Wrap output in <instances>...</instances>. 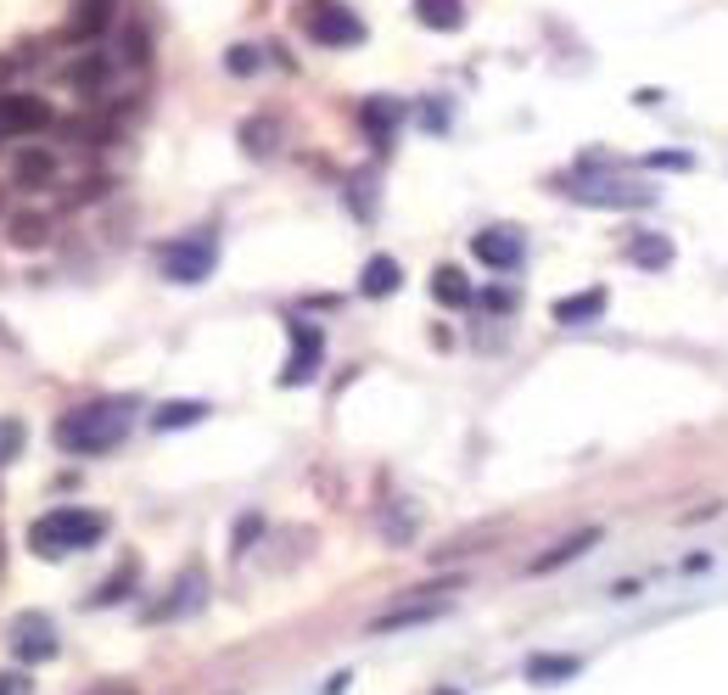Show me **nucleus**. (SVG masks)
Returning <instances> with one entry per match:
<instances>
[{
    "instance_id": "obj_10",
    "label": "nucleus",
    "mask_w": 728,
    "mask_h": 695,
    "mask_svg": "<svg viewBox=\"0 0 728 695\" xmlns=\"http://www.w3.org/2000/svg\"><path fill=\"white\" fill-rule=\"evenodd\" d=\"M113 73H118V56L113 51H90V56H79L73 68H67V84L79 96H102L107 84H113Z\"/></svg>"
},
{
    "instance_id": "obj_22",
    "label": "nucleus",
    "mask_w": 728,
    "mask_h": 695,
    "mask_svg": "<svg viewBox=\"0 0 728 695\" xmlns=\"http://www.w3.org/2000/svg\"><path fill=\"white\" fill-rule=\"evenodd\" d=\"M578 667H583L578 656H532V662H527V678H532V684H566Z\"/></svg>"
},
{
    "instance_id": "obj_18",
    "label": "nucleus",
    "mask_w": 728,
    "mask_h": 695,
    "mask_svg": "<svg viewBox=\"0 0 728 695\" xmlns=\"http://www.w3.org/2000/svg\"><path fill=\"white\" fill-rule=\"evenodd\" d=\"M202 594H208V589H202V572H186L152 618H186V612H197V605H202Z\"/></svg>"
},
{
    "instance_id": "obj_14",
    "label": "nucleus",
    "mask_w": 728,
    "mask_h": 695,
    "mask_svg": "<svg viewBox=\"0 0 728 695\" xmlns=\"http://www.w3.org/2000/svg\"><path fill=\"white\" fill-rule=\"evenodd\" d=\"M113 7H118V0H73V40H96V34H107Z\"/></svg>"
},
{
    "instance_id": "obj_29",
    "label": "nucleus",
    "mask_w": 728,
    "mask_h": 695,
    "mask_svg": "<svg viewBox=\"0 0 728 695\" xmlns=\"http://www.w3.org/2000/svg\"><path fill=\"white\" fill-rule=\"evenodd\" d=\"M0 695H34V678L29 673H0Z\"/></svg>"
},
{
    "instance_id": "obj_4",
    "label": "nucleus",
    "mask_w": 728,
    "mask_h": 695,
    "mask_svg": "<svg viewBox=\"0 0 728 695\" xmlns=\"http://www.w3.org/2000/svg\"><path fill=\"white\" fill-rule=\"evenodd\" d=\"M214 264H219L214 236H186V241H168V247H163V276H168L174 287H197V281H208Z\"/></svg>"
},
{
    "instance_id": "obj_30",
    "label": "nucleus",
    "mask_w": 728,
    "mask_h": 695,
    "mask_svg": "<svg viewBox=\"0 0 728 695\" xmlns=\"http://www.w3.org/2000/svg\"><path fill=\"white\" fill-rule=\"evenodd\" d=\"M258 528H263L258 516H241V521H236V556H241V550L252 544V533H258Z\"/></svg>"
},
{
    "instance_id": "obj_9",
    "label": "nucleus",
    "mask_w": 728,
    "mask_h": 695,
    "mask_svg": "<svg viewBox=\"0 0 728 695\" xmlns=\"http://www.w3.org/2000/svg\"><path fill=\"white\" fill-rule=\"evenodd\" d=\"M12 656H18V667L51 662V656H56V629H51L45 618H23V623L12 629Z\"/></svg>"
},
{
    "instance_id": "obj_20",
    "label": "nucleus",
    "mask_w": 728,
    "mask_h": 695,
    "mask_svg": "<svg viewBox=\"0 0 728 695\" xmlns=\"http://www.w3.org/2000/svg\"><path fill=\"white\" fill-rule=\"evenodd\" d=\"M431 298H437L443 309H466V303H471V281H466V270L437 264V276H431Z\"/></svg>"
},
{
    "instance_id": "obj_11",
    "label": "nucleus",
    "mask_w": 728,
    "mask_h": 695,
    "mask_svg": "<svg viewBox=\"0 0 728 695\" xmlns=\"http://www.w3.org/2000/svg\"><path fill=\"white\" fill-rule=\"evenodd\" d=\"M12 180L29 186V191L51 186V180H56V152H51V146H34V141L18 146V152H12Z\"/></svg>"
},
{
    "instance_id": "obj_25",
    "label": "nucleus",
    "mask_w": 728,
    "mask_h": 695,
    "mask_svg": "<svg viewBox=\"0 0 728 695\" xmlns=\"http://www.w3.org/2000/svg\"><path fill=\"white\" fill-rule=\"evenodd\" d=\"M146 56H152V51H146V29L129 23V29H124V51H118V62H124V68H146Z\"/></svg>"
},
{
    "instance_id": "obj_27",
    "label": "nucleus",
    "mask_w": 728,
    "mask_h": 695,
    "mask_svg": "<svg viewBox=\"0 0 728 695\" xmlns=\"http://www.w3.org/2000/svg\"><path fill=\"white\" fill-rule=\"evenodd\" d=\"M23 455V421H0V466Z\"/></svg>"
},
{
    "instance_id": "obj_1",
    "label": "nucleus",
    "mask_w": 728,
    "mask_h": 695,
    "mask_svg": "<svg viewBox=\"0 0 728 695\" xmlns=\"http://www.w3.org/2000/svg\"><path fill=\"white\" fill-rule=\"evenodd\" d=\"M129 421H135V398H96V404H73L51 426V438L62 455H107L124 444Z\"/></svg>"
},
{
    "instance_id": "obj_28",
    "label": "nucleus",
    "mask_w": 728,
    "mask_h": 695,
    "mask_svg": "<svg viewBox=\"0 0 728 695\" xmlns=\"http://www.w3.org/2000/svg\"><path fill=\"white\" fill-rule=\"evenodd\" d=\"M258 62H263L258 45H230V51H225V68H230V73H258Z\"/></svg>"
},
{
    "instance_id": "obj_7",
    "label": "nucleus",
    "mask_w": 728,
    "mask_h": 695,
    "mask_svg": "<svg viewBox=\"0 0 728 695\" xmlns=\"http://www.w3.org/2000/svg\"><path fill=\"white\" fill-rule=\"evenodd\" d=\"M471 252L482 258L488 270H516V264H521V252H527V241H521L510 225H488V230L471 236Z\"/></svg>"
},
{
    "instance_id": "obj_32",
    "label": "nucleus",
    "mask_w": 728,
    "mask_h": 695,
    "mask_svg": "<svg viewBox=\"0 0 728 695\" xmlns=\"http://www.w3.org/2000/svg\"><path fill=\"white\" fill-rule=\"evenodd\" d=\"M443 695H454V689H443Z\"/></svg>"
},
{
    "instance_id": "obj_26",
    "label": "nucleus",
    "mask_w": 728,
    "mask_h": 695,
    "mask_svg": "<svg viewBox=\"0 0 728 695\" xmlns=\"http://www.w3.org/2000/svg\"><path fill=\"white\" fill-rule=\"evenodd\" d=\"M129 589H135V567H124L118 578H107V589H96V594H90V605H118Z\"/></svg>"
},
{
    "instance_id": "obj_2",
    "label": "nucleus",
    "mask_w": 728,
    "mask_h": 695,
    "mask_svg": "<svg viewBox=\"0 0 728 695\" xmlns=\"http://www.w3.org/2000/svg\"><path fill=\"white\" fill-rule=\"evenodd\" d=\"M107 539V516L102 510H84V505H62V510H45L34 528H29V550L40 561H67V556H84Z\"/></svg>"
},
{
    "instance_id": "obj_8",
    "label": "nucleus",
    "mask_w": 728,
    "mask_h": 695,
    "mask_svg": "<svg viewBox=\"0 0 728 695\" xmlns=\"http://www.w3.org/2000/svg\"><path fill=\"white\" fill-rule=\"evenodd\" d=\"M320 354H325V342L314 325H292V365H281V387H303L320 376Z\"/></svg>"
},
{
    "instance_id": "obj_3",
    "label": "nucleus",
    "mask_w": 728,
    "mask_h": 695,
    "mask_svg": "<svg viewBox=\"0 0 728 695\" xmlns=\"http://www.w3.org/2000/svg\"><path fill=\"white\" fill-rule=\"evenodd\" d=\"M561 191L583 208H651L656 203V186L616 180V174H572V180H561Z\"/></svg>"
},
{
    "instance_id": "obj_31",
    "label": "nucleus",
    "mask_w": 728,
    "mask_h": 695,
    "mask_svg": "<svg viewBox=\"0 0 728 695\" xmlns=\"http://www.w3.org/2000/svg\"><path fill=\"white\" fill-rule=\"evenodd\" d=\"M684 163H689V157H678V152H656V157H651V168H684Z\"/></svg>"
},
{
    "instance_id": "obj_24",
    "label": "nucleus",
    "mask_w": 728,
    "mask_h": 695,
    "mask_svg": "<svg viewBox=\"0 0 728 695\" xmlns=\"http://www.w3.org/2000/svg\"><path fill=\"white\" fill-rule=\"evenodd\" d=\"M241 146L252 157H269V152H275V124H269V118H247L241 124Z\"/></svg>"
},
{
    "instance_id": "obj_13",
    "label": "nucleus",
    "mask_w": 728,
    "mask_h": 695,
    "mask_svg": "<svg viewBox=\"0 0 728 695\" xmlns=\"http://www.w3.org/2000/svg\"><path fill=\"white\" fill-rule=\"evenodd\" d=\"M561 325H589L594 314H605V287H589V292H572V298H555L550 309Z\"/></svg>"
},
{
    "instance_id": "obj_17",
    "label": "nucleus",
    "mask_w": 728,
    "mask_h": 695,
    "mask_svg": "<svg viewBox=\"0 0 728 695\" xmlns=\"http://www.w3.org/2000/svg\"><path fill=\"white\" fill-rule=\"evenodd\" d=\"M627 258H633L639 270H667V264H673V241L656 236V230H639V236L627 241Z\"/></svg>"
},
{
    "instance_id": "obj_5",
    "label": "nucleus",
    "mask_w": 728,
    "mask_h": 695,
    "mask_svg": "<svg viewBox=\"0 0 728 695\" xmlns=\"http://www.w3.org/2000/svg\"><path fill=\"white\" fill-rule=\"evenodd\" d=\"M309 34L320 45H364V23L342 7V0H320V7L309 12Z\"/></svg>"
},
{
    "instance_id": "obj_16",
    "label": "nucleus",
    "mask_w": 728,
    "mask_h": 695,
    "mask_svg": "<svg viewBox=\"0 0 728 695\" xmlns=\"http://www.w3.org/2000/svg\"><path fill=\"white\" fill-rule=\"evenodd\" d=\"M197 421H208L202 398H168L163 409H152V432H179V426H197Z\"/></svg>"
},
{
    "instance_id": "obj_12",
    "label": "nucleus",
    "mask_w": 728,
    "mask_h": 695,
    "mask_svg": "<svg viewBox=\"0 0 728 695\" xmlns=\"http://www.w3.org/2000/svg\"><path fill=\"white\" fill-rule=\"evenodd\" d=\"M398 287H404V270H398V258H387V252H376L371 264H364V276H358L364 298H393Z\"/></svg>"
},
{
    "instance_id": "obj_6",
    "label": "nucleus",
    "mask_w": 728,
    "mask_h": 695,
    "mask_svg": "<svg viewBox=\"0 0 728 695\" xmlns=\"http://www.w3.org/2000/svg\"><path fill=\"white\" fill-rule=\"evenodd\" d=\"M448 612V594H415L404 605H393V612H382L371 623V634H404V629H420V623H437Z\"/></svg>"
},
{
    "instance_id": "obj_15",
    "label": "nucleus",
    "mask_w": 728,
    "mask_h": 695,
    "mask_svg": "<svg viewBox=\"0 0 728 695\" xmlns=\"http://www.w3.org/2000/svg\"><path fill=\"white\" fill-rule=\"evenodd\" d=\"M358 118H364V129H371V141H393V129H398V118H404V107L393 102V96H371V102H364L358 107Z\"/></svg>"
},
{
    "instance_id": "obj_19",
    "label": "nucleus",
    "mask_w": 728,
    "mask_h": 695,
    "mask_svg": "<svg viewBox=\"0 0 728 695\" xmlns=\"http://www.w3.org/2000/svg\"><path fill=\"white\" fill-rule=\"evenodd\" d=\"M600 544V528H583V533H572L566 544H555V550H543L538 561H532V572H555V567H566V561H578V556H589Z\"/></svg>"
},
{
    "instance_id": "obj_23",
    "label": "nucleus",
    "mask_w": 728,
    "mask_h": 695,
    "mask_svg": "<svg viewBox=\"0 0 728 695\" xmlns=\"http://www.w3.org/2000/svg\"><path fill=\"white\" fill-rule=\"evenodd\" d=\"M45 219L40 214H18V219H7V241L12 247H23V252H34V247H45Z\"/></svg>"
},
{
    "instance_id": "obj_21",
    "label": "nucleus",
    "mask_w": 728,
    "mask_h": 695,
    "mask_svg": "<svg viewBox=\"0 0 728 695\" xmlns=\"http://www.w3.org/2000/svg\"><path fill=\"white\" fill-rule=\"evenodd\" d=\"M415 18L426 29H437V34H454V29L466 23V7H460V0H415Z\"/></svg>"
}]
</instances>
